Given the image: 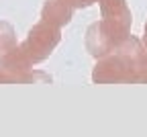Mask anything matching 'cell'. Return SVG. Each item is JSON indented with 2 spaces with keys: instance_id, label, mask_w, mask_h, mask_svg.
Instances as JSON below:
<instances>
[{
  "instance_id": "cell-6",
  "label": "cell",
  "mask_w": 147,
  "mask_h": 137,
  "mask_svg": "<svg viewBox=\"0 0 147 137\" xmlns=\"http://www.w3.org/2000/svg\"><path fill=\"white\" fill-rule=\"evenodd\" d=\"M16 45L18 43H16V35H14L12 25L6 21H0V64Z\"/></svg>"
},
{
  "instance_id": "cell-3",
  "label": "cell",
  "mask_w": 147,
  "mask_h": 137,
  "mask_svg": "<svg viewBox=\"0 0 147 137\" xmlns=\"http://www.w3.org/2000/svg\"><path fill=\"white\" fill-rule=\"evenodd\" d=\"M59 41H61V29L51 25V23L41 21L29 31L27 39L21 43V47L35 66V64L45 62L53 53V49L59 45Z\"/></svg>"
},
{
  "instance_id": "cell-4",
  "label": "cell",
  "mask_w": 147,
  "mask_h": 137,
  "mask_svg": "<svg viewBox=\"0 0 147 137\" xmlns=\"http://www.w3.org/2000/svg\"><path fill=\"white\" fill-rule=\"evenodd\" d=\"M74 8L67 0H45L43 4V10H41V18L45 23H51L55 27H65L71 16H74Z\"/></svg>"
},
{
  "instance_id": "cell-1",
  "label": "cell",
  "mask_w": 147,
  "mask_h": 137,
  "mask_svg": "<svg viewBox=\"0 0 147 137\" xmlns=\"http://www.w3.org/2000/svg\"><path fill=\"white\" fill-rule=\"evenodd\" d=\"M131 35V29H127L115 21H106V18H102V21L98 23H92L86 31V49L92 57H96V60H100V57L113 53L121 41H125V39Z\"/></svg>"
},
{
  "instance_id": "cell-2",
  "label": "cell",
  "mask_w": 147,
  "mask_h": 137,
  "mask_svg": "<svg viewBox=\"0 0 147 137\" xmlns=\"http://www.w3.org/2000/svg\"><path fill=\"white\" fill-rule=\"evenodd\" d=\"M137 64L129 60L127 55L119 53L117 49L108 53L96 62L92 70V82L96 84H117V82H127L135 84L137 82Z\"/></svg>"
},
{
  "instance_id": "cell-7",
  "label": "cell",
  "mask_w": 147,
  "mask_h": 137,
  "mask_svg": "<svg viewBox=\"0 0 147 137\" xmlns=\"http://www.w3.org/2000/svg\"><path fill=\"white\" fill-rule=\"evenodd\" d=\"M137 82L147 84V53L141 55V60L137 64Z\"/></svg>"
},
{
  "instance_id": "cell-9",
  "label": "cell",
  "mask_w": 147,
  "mask_h": 137,
  "mask_svg": "<svg viewBox=\"0 0 147 137\" xmlns=\"http://www.w3.org/2000/svg\"><path fill=\"white\" fill-rule=\"evenodd\" d=\"M141 43H143V47L147 51V21H145V27H143V39H141Z\"/></svg>"
},
{
  "instance_id": "cell-5",
  "label": "cell",
  "mask_w": 147,
  "mask_h": 137,
  "mask_svg": "<svg viewBox=\"0 0 147 137\" xmlns=\"http://www.w3.org/2000/svg\"><path fill=\"white\" fill-rule=\"evenodd\" d=\"M98 4H100L102 18L115 21L127 29H131L133 16H131V8H129L127 0H98Z\"/></svg>"
},
{
  "instance_id": "cell-8",
  "label": "cell",
  "mask_w": 147,
  "mask_h": 137,
  "mask_svg": "<svg viewBox=\"0 0 147 137\" xmlns=\"http://www.w3.org/2000/svg\"><path fill=\"white\" fill-rule=\"evenodd\" d=\"M67 2L74 8H88V6H92L94 2H98V0H67Z\"/></svg>"
}]
</instances>
